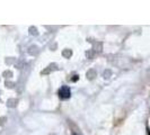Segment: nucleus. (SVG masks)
<instances>
[{
  "label": "nucleus",
  "mask_w": 150,
  "mask_h": 135,
  "mask_svg": "<svg viewBox=\"0 0 150 135\" xmlns=\"http://www.w3.org/2000/svg\"><path fill=\"white\" fill-rule=\"evenodd\" d=\"M58 95H59L60 99H62V100H67V99H69V98H70V96H71L70 88H69L68 86H62L60 89H59Z\"/></svg>",
  "instance_id": "obj_1"
},
{
  "label": "nucleus",
  "mask_w": 150,
  "mask_h": 135,
  "mask_svg": "<svg viewBox=\"0 0 150 135\" xmlns=\"http://www.w3.org/2000/svg\"><path fill=\"white\" fill-rule=\"evenodd\" d=\"M72 135H77V134H75V133H74V134H72Z\"/></svg>",
  "instance_id": "obj_4"
},
{
  "label": "nucleus",
  "mask_w": 150,
  "mask_h": 135,
  "mask_svg": "<svg viewBox=\"0 0 150 135\" xmlns=\"http://www.w3.org/2000/svg\"><path fill=\"white\" fill-rule=\"evenodd\" d=\"M147 131H148V135H150V129H149V128H148Z\"/></svg>",
  "instance_id": "obj_3"
},
{
  "label": "nucleus",
  "mask_w": 150,
  "mask_h": 135,
  "mask_svg": "<svg viewBox=\"0 0 150 135\" xmlns=\"http://www.w3.org/2000/svg\"><path fill=\"white\" fill-rule=\"evenodd\" d=\"M78 80V75H75V78H74V81H77Z\"/></svg>",
  "instance_id": "obj_2"
}]
</instances>
